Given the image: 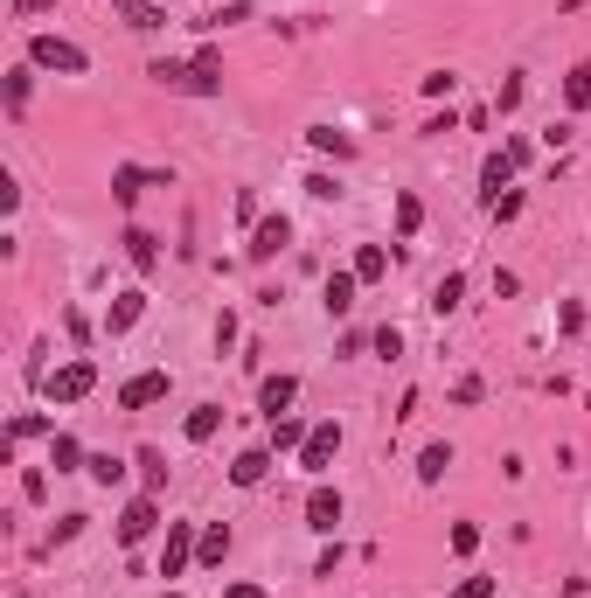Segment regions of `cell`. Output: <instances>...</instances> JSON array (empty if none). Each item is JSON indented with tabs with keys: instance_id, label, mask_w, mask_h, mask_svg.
I'll return each mask as SVG.
<instances>
[{
	"instance_id": "obj_1",
	"label": "cell",
	"mask_w": 591,
	"mask_h": 598,
	"mask_svg": "<svg viewBox=\"0 0 591 598\" xmlns=\"http://www.w3.org/2000/svg\"><path fill=\"white\" fill-rule=\"evenodd\" d=\"M28 63L35 70H63V77H84L91 70V56L77 42H63V35H28Z\"/></svg>"
},
{
	"instance_id": "obj_2",
	"label": "cell",
	"mask_w": 591,
	"mask_h": 598,
	"mask_svg": "<svg viewBox=\"0 0 591 598\" xmlns=\"http://www.w3.org/2000/svg\"><path fill=\"white\" fill-rule=\"evenodd\" d=\"M91 390H98V362H91V355H77V362H63V369L49 376V397H56V404H84Z\"/></svg>"
},
{
	"instance_id": "obj_3",
	"label": "cell",
	"mask_w": 591,
	"mask_h": 598,
	"mask_svg": "<svg viewBox=\"0 0 591 598\" xmlns=\"http://www.w3.org/2000/svg\"><path fill=\"white\" fill-rule=\"evenodd\" d=\"M195 522H167V550H160V578H181L188 571V557H195Z\"/></svg>"
},
{
	"instance_id": "obj_4",
	"label": "cell",
	"mask_w": 591,
	"mask_h": 598,
	"mask_svg": "<svg viewBox=\"0 0 591 598\" xmlns=\"http://www.w3.org/2000/svg\"><path fill=\"white\" fill-rule=\"evenodd\" d=\"M334 452H341V425H313V432H306V446H299V466H306V473H327V466H334Z\"/></svg>"
},
{
	"instance_id": "obj_5",
	"label": "cell",
	"mask_w": 591,
	"mask_h": 598,
	"mask_svg": "<svg viewBox=\"0 0 591 598\" xmlns=\"http://www.w3.org/2000/svg\"><path fill=\"white\" fill-rule=\"evenodd\" d=\"M286 244H293V223H286V216H265V223L251 230V265H272Z\"/></svg>"
},
{
	"instance_id": "obj_6",
	"label": "cell",
	"mask_w": 591,
	"mask_h": 598,
	"mask_svg": "<svg viewBox=\"0 0 591 598\" xmlns=\"http://www.w3.org/2000/svg\"><path fill=\"white\" fill-rule=\"evenodd\" d=\"M140 313H147V293H140V286H133V293H119L112 306H105V334H112V341H119V334H133V327H140Z\"/></svg>"
},
{
	"instance_id": "obj_7",
	"label": "cell",
	"mask_w": 591,
	"mask_h": 598,
	"mask_svg": "<svg viewBox=\"0 0 591 598\" xmlns=\"http://www.w3.org/2000/svg\"><path fill=\"white\" fill-rule=\"evenodd\" d=\"M160 397H167V369H147V376H133V383L119 390V411H147Z\"/></svg>"
},
{
	"instance_id": "obj_8",
	"label": "cell",
	"mask_w": 591,
	"mask_h": 598,
	"mask_svg": "<svg viewBox=\"0 0 591 598\" xmlns=\"http://www.w3.org/2000/svg\"><path fill=\"white\" fill-rule=\"evenodd\" d=\"M153 522H160V501H153V494L126 501V515H119V543H140V536H153Z\"/></svg>"
},
{
	"instance_id": "obj_9",
	"label": "cell",
	"mask_w": 591,
	"mask_h": 598,
	"mask_svg": "<svg viewBox=\"0 0 591 598\" xmlns=\"http://www.w3.org/2000/svg\"><path fill=\"white\" fill-rule=\"evenodd\" d=\"M334 522H341V494H334V487H313V494H306V529L334 536Z\"/></svg>"
},
{
	"instance_id": "obj_10",
	"label": "cell",
	"mask_w": 591,
	"mask_h": 598,
	"mask_svg": "<svg viewBox=\"0 0 591 598\" xmlns=\"http://www.w3.org/2000/svg\"><path fill=\"white\" fill-rule=\"evenodd\" d=\"M293 397H299V376H265V383H258L265 418H286V411H293Z\"/></svg>"
},
{
	"instance_id": "obj_11",
	"label": "cell",
	"mask_w": 591,
	"mask_h": 598,
	"mask_svg": "<svg viewBox=\"0 0 591 598\" xmlns=\"http://www.w3.org/2000/svg\"><path fill=\"white\" fill-rule=\"evenodd\" d=\"M119 251H126V265H133V272H153V265H160V251H153V237L140 230V223H126V230H119Z\"/></svg>"
},
{
	"instance_id": "obj_12",
	"label": "cell",
	"mask_w": 591,
	"mask_h": 598,
	"mask_svg": "<svg viewBox=\"0 0 591 598\" xmlns=\"http://www.w3.org/2000/svg\"><path fill=\"white\" fill-rule=\"evenodd\" d=\"M508 174H515V160H508V153H487V160H480V202H487V209L501 202V188H508Z\"/></svg>"
},
{
	"instance_id": "obj_13",
	"label": "cell",
	"mask_w": 591,
	"mask_h": 598,
	"mask_svg": "<svg viewBox=\"0 0 591 598\" xmlns=\"http://www.w3.org/2000/svg\"><path fill=\"white\" fill-rule=\"evenodd\" d=\"M355 286H362L355 272H327V293H320V306H327L334 320H341V313H355Z\"/></svg>"
},
{
	"instance_id": "obj_14",
	"label": "cell",
	"mask_w": 591,
	"mask_h": 598,
	"mask_svg": "<svg viewBox=\"0 0 591 598\" xmlns=\"http://www.w3.org/2000/svg\"><path fill=\"white\" fill-rule=\"evenodd\" d=\"M265 473H272V446H251V452H237V466H230V480H237V487H258Z\"/></svg>"
},
{
	"instance_id": "obj_15",
	"label": "cell",
	"mask_w": 591,
	"mask_h": 598,
	"mask_svg": "<svg viewBox=\"0 0 591 598\" xmlns=\"http://www.w3.org/2000/svg\"><path fill=\"white\" fill-rule=\"evenodd\" d=\"M216 425H223V404H195L181 432H188V446H209V439H216Z\"/></svg>"
},
{
	"instance_id": "obj_16",
	"label": "cell",
	"mask_w": 591,
	"mask_h": 598,
	"mask_svg": "<svg viewBox=\"0 0 591 598\" xmlns=\"http://www.w3.org/2000/svg\"><path fill=\"white\" fill-rule=\"evenodd\" d=\"M383 272H390V251H383V244H362V251H355V279H362V286H376Z\"/></svg>"
},
{
	"instance_id": "obj_17",
	"label": "cell",
	"mask_w": 591,
	"mask_h": 598,
	"mask_svg": "<svg viewBox=\"0 0 591 598\" xmlns=\"http://www.w3.org/2000/svg\"><path fill=\"white\" fill-rule=\"evenodd\" d=\"M445 466H452V446H445V439L418 452V480H425V487H439V480H445Z\"/></svg>"
},
{
	"instance_id": "obj_18",
	"label": "cell",
	"mask_w": 591,
	"mask_h": 598,
	"mask_svg": "<svg viewBox=\"0 0 591 598\" xmlns=\"http://www.w3.org/2000/svg\"><path fill=\"white\" fill-rule=\"evenodd\" d=\"M564 98H571V112H585V105H591V56H585V63H571V77H564Z\"/></svg>"
},
{
	"instance_id": "obj_19",
	"label": "cell",
	"mask_w": 591,
	"mask_h": 598,
	"mask_svg": "<svg viewBox=\"0 0 591 598\" xmlns=\"http://www.w3.org/2000/svg\"><path fill=\"white\" fill-rule=\"evenodd\" d=\"M306 140H313L320 153H334V160H348V153H355V140H348V133H334V126H306Z\"/></svg>"
},
{
	"instance_id": "obj_20",
	"label": "cell",
	"mask_w": 591,
	"mask_h": 598,
	"mask_svg": "<svg viewBox=\"0 0 591 598\" xmlns=\"http://www.w3.org/2000/svg\"><path fill=\"white\" fill-rule=\"evenodd\" d=\"M49 466H56V473H70V466H84V446H77L70 432H56V439H49Z\"/></svg>"
},
{
	"instance_id": "obj_21",
	"label": "cell",
	"mask_w": 591,
	"mask_h": 598,
	"mask_svg": "<svg viewBox=\"0 0 591 598\" xmlns=\"http://www.w3.org/2000/svg\"><path fill=\"white\" fill-rule=\"evenodd\" d=\"M84 473H91L98 487H119V480H126V466H119L112 452H91V459H84Z\"/></svg>"
},
{
	"instance_id": "obj_22",
	"label": "cell",
	"mask_w": 591,
	"mask_h": 598,
	"mask_svg": "<svg viewBox=\"0 0 591 598\" xmlns=\"http://www.w3.org/2000/svg\"><path fill=\"white\" fill-rule=\"evenodd\" d=\"M153 174L147 167H119V174H112V195H119V202H140V188H147Z\"/></svg>"
},
{
	"instance_id": "obj_23",
	"label": "cell",
	"mask_w": 591,
	"mask_h": 598,
	"mask_svg": "<svg viewBox=\"0 0 591 598\" xmlns=\"http://www.w3.org/2000/svg\"><path fill=\"white\" fill-rule=\"evenodd\" d=\"M306 446V425L299 418H272V452H299Z\"/></svg>"
},
{
	"instance_id": "obj_24",
	"label": "cell",
	"mask_w": 591,
	"mask_h": 598,
	"mask_svg": "<svg viewBox=\"0 0 591 598\" xmlns=\"http://www.w3.org/2000/svg\"><path fill=\"white\" fill-rule=\"evenodd\" d=\"M418 223H425V202L418 195H397V237H418Z\"/></svg>"
},
{
	"instance_id": "obj_25",
	"label": "cell",
	"mask_w": 591,
	"mask_h": 598,
	"mask_svg": "<svg viewBox=\"0 0 591 598\" xmlns=\"http://www.w3.org/2000/svg\"><path fill=\"white\" fill-rule=\"evenodd\" d=\"M195 557H202V564H223V557H230V529H202Z\"/></svg>"
},
{
	"instance_id": "obj_26",
	"label": "cell",
	"mask_w": 591,
	"mask_h": 598,
	"mask_svg": "<svg viewBox=\"0 0 591 598\" xmlns=\"http://www.w3.org/2000/svg\"><path fill=\"white\" fill-rule=\"evenodd\" d=\"M459 293H466V279H459V272H445L439 286H432V313H452V306H459Z\"/></svg>"
},
{
	"instance_id": "obj_27",
	"label": "cell",
	"mask_w": 591,
	"mask_h": 598,
	"mask_svg": "<svg viewBox=\"0 0 591 598\" xmlns=\"http://www.w3.org/2000/svg\"><path fill=\"white\" fill-rule=\"evenodd\" d=\"M147 77H153V84H167V91H181V77H188V63H174V56H160V63H153Z\"/></svg>"
},
{
	"instance_id": "obj_28",
	"label": "cell",
	"mask_w": 591,
	"mask_h": 598,
	"mask_svg": "<svg viewBox=\"0 0 591 598\" xmlns=\"http://www.w3.org/2000/svg\"><path fill=\"white\" fill-rule=\"evenodd\" d=\"M21 501H49V473H42V466L21 473Z\"/></svg>"
},
{
	"instance_id": "obj_29",
	"label": "cell",
	"mask_w": 591,
	"mask_h": 598,
	"mask_svg": "<svg viewBox=\"0 0 591 598\" xmlns=\"http://www.w3.org/2000/svg\"><path fill=\"white\" fill-rule=\"evenodd\" d=\"M140 466H147V487H153V494H160V487H167V459H160V452H140Z\"/></svg>"
},
{
	"instance_id": "obj_30",
	"label": "cell",
	"mask_w": 591,
	"mask_h": 598,
	"mask_svg": "<svg viewBox=\"0 0 591 598\" xmlns=\"http://www.w3.org/2000/svg\"><path fill=\"white\" fill-rule=\"evenodd\" d=\"M28 105V70H7V112Z\"/></svg>"
},
{
	"instance_id": "obj_31",
	"label": "cell",
	"mask_w": 591,
	"mask_h": 598,
	"mask_svg": "<svg viewBox=\"0 0 591 598\" xmlns=\"http://www.w3.org/2000/svg\"><path fill=\"white\" fill-rule=\"evenodd\" d=\"M515 105H522V70H515V77L494 91V112H515Z\"/></svg>"
},
{
	"instance_id": "obj_32",
	"label": "cell",
	"mask_w": 591,
	"mask_h": 598,
	"mask_svg": "<svg viewBox=\"0 0 591 598\" xmlns=\"http://www.w3.org/2000/svg\"><path fill=\"white\" fill-rule=\"evenodd\" d=\"M306 195H313V202H334L341 181H334V174H306Z\"/></svg>"
},
{
	"instance_id": "obj_33",
	"label": "cell",
	"mask_w": 591,
	"mask_h": 598,
	"mask_svg": "<svg viewBox=\"0 0 591 598\" xmlns=\"http://www.w3.org/2000/svg\"><path fill=\"white\" fill-rule=\"evenodd\" d=\"M376 355L397 362V355H404V334H397V327H376Z\"/></svg>"
},
{
	"instance_id": "obj_34",
	"label": "cell",
	"mask_w": 591,
	"mask_h": 598,
	"mask_svg": "<svg viewBox=\"0 0 591 598\" xmlns=\"http://www.w3.org/2000/svg\"><path fill=\"white\" fill-rule=\"evenodd\" d=\"M452 550H459V557H473V550H480V529H473V522H459V529H452Z\"/></svg>"
},
{
	"instance_id": "obj_35",
	"label": "cell",
	"mask_w": 591,
	"mask_h": 598,
	"mask_svg": "<svg viewBox=\"0 0 591 598\" xmlns=\"http://www.w3.org/2000/svg\"><path fill=\"white\" fill-rule=\"evenodd\" d=\"M445 598H494V578H466V585H452Z\"/></svg>"
},
{
	"instance_id": "obj_36",
	"label": "cell",
	"mask_w": 591,
	"mask_h": 598,
	"mask_svg": "<svg viewBox=\"0 0 591 598\" xmlns=\"http://www.w3.org/2000/svg\"><path fill=\"white\" fill-rule=\"evenodd\" d=\"M418 84H425V98H445V91H452V70H432V77H418Z\"/></svg>"
},
{
	"instance_id": "obj_37",
	"label": "cell",
	"mask_w": 591,
	"mask_h": 598,
	"mask_svg": "<svg viewBox=\"0 0 591 598\" xmlns=\"http://www.w3.org/2000/svg\"><path fill=\"white\" fill-rule=\"evenodd\" d=\"M223 598H265V585H230Z\"/></svg>"
},
{
	"instance_id": "obj_38",
	"label": "cell",
	"mask_w": 591,
	"mask_h": 598,
	"mask_svg": "<svg viewBox=\"0 0 591 598\" xmlns=\"http://www.w3.org/2000/svg\"><path fill=\"white\" fill-rule=\"evenodd\" d=\"M7 7H14V14H35V7H49V0H7Z\"/></svg>"
},
{
	"instance_id": "obj_39",
	"label": "cell",
	"mask_w": 591,
	"mask_h": 598,
	"mask_svg": "<svg viewBox=\"0 0 591 598\" xmlns=\"http://www.w3.org/2000/svg\"><path fill=\"white\" fill-rule=\"evenodd\" d=\"M578 7H591V0H564V14H578Z\"/></svg>"
},
{
	"instance_id": "obj_40",
	"label": "cell",
	"mask_w": 591,
	"mask_h": 598,
	"mask_svg": "<svg viewBox=\"0 0 591 598\" xmlns=\"http://www.w3.org/2000/svg\"><path fill=\"white\" fill-rule=\"evenodd\" d=\"M160 598H181V592H160Z\"/></svg>"
},
{
	"instance_id": "obj_41",
	"label": "cell",
	"mask_w": 591,
	"mask_h": 598,
	"mask_svg": "<svg viewBox=\"0 0 591 598\" xmlns=\"http://www.w3.org/2000/svg\"><path fill=\"white\" fill-rule=\"evenodd\" d=\"M14 598H28V592H14Z\"/></svg>"
}]
</instances>
